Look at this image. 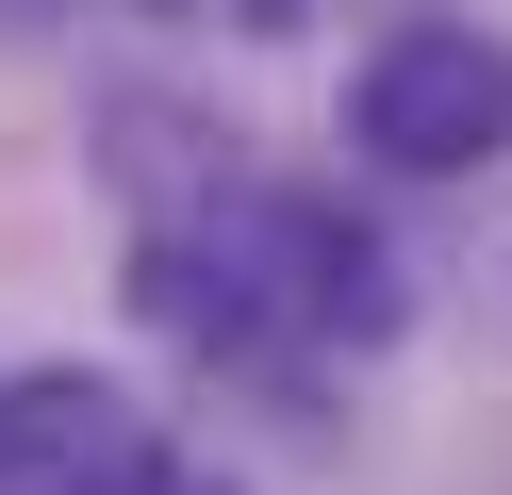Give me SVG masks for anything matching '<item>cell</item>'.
I'll return each instance as SVG.
<instances>
[{
	"label": "cell",
	"mask_w": 512,
	"mask_h": 495,
	"mask_svg": "<svg viewBox=\"0 0 512 495\" xmlns=\"http://www.w3.org/2000/svg\"><path fill=\"white\" fill-rule=\"evenodd\" d=\"M347 132H364L397 182H446V165H496L512 149V50L479 17H397L347 83Z\"/></svg>",
	"instance_id": "1"
},
{
	"label": "cell",
	"mask_w": 512,
	"mask_h": 495,
	"mask_svg": "<svg viewBox=\"0 0 512 495\" xmlns=\"http://www.w3.org/2000/svg\"><path fill=\"white\" fill-rule=\"evenodd\" d=\"M0 495H166V429L83 363L0 380Z\"/></svg>",
	"instance_id": "2"
},
{
	"label": "cell",
	"mask_w": 512,
	"mask_h": 495,
	"mask_svg": "<svg viewBox=\"0 0 512 495\" xmlns=\"http://www.w3.org/2000/svg\"><path fill=\"white\" fill-rule=\"evenodd\" d=\"M248 264H281V314H314V330H347V347H380L397 330V264H380V231H347L331 198H265L248 215Z\"/></svg>",
	"instance_id": "3"
},
{
	"label": "cell",
	"mask_w": 512,
	"mask_h": 495,
	"mask_svg": "<svg viewBox=\"0 0 512 495\" xmlns=\"http://www.w3.org/2000/svg\"><path fill=\"white\" fill-rule=\"evenodd\" d=\"M248 33H298V0H248Z\"/></svg>",
	"instance_id": "4"
}]
</instances>
